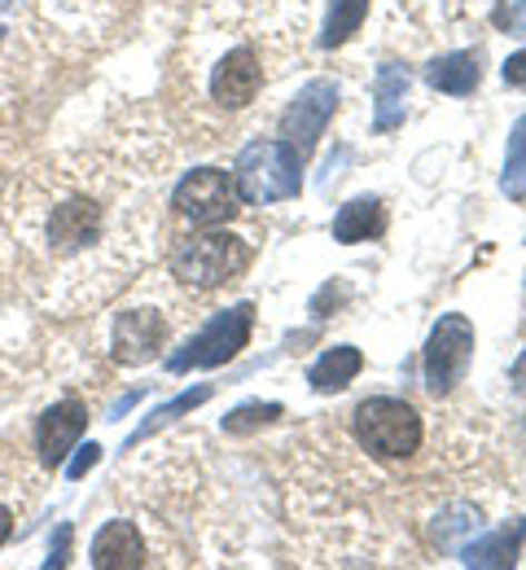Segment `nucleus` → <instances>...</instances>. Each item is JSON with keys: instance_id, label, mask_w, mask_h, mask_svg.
<instances>
[{"instance_id": "1", "label": "nucleus", "mask_w": 526, "mask_h": 570, "mask_svg": "<svg viewBox=\"0 0 526 570\" xmlns=\"http://www.w3.org/2000/svg\"><path fill=\"white\" fill-rule=\"evenodd\" d=\"M232 180L250 207L290 203L302 194V154L290 141H250L232 163Z\"/></svg>"}, {"instance_id": "2", "label": "nucleus", "mask_w": 526, "mask_h": 570, "mask_svg": "<svg viewBox=\"0 0 526 570\" xmlns=\"http://www.w3.org/2000/svg\"><path fill=\"white\" fill-rule=\"evenodd\" d=\"M246 264H250L246 237L225 233L220 224L207 228V233L180 237L171 246V273H176V282L193 285V289H216V285L232 282L237 273H246Z\"/></svg>"}, {"instance_id": "3", "label": "nucleus", "mask_w": 526, "mask_h": 570, "mask_svg": "<svg viewBox=\"0 0 526 570\" xmlns=\"http://www.w3.org/2000/svg\"><path fill=\"white\" fill-rule=\"evenodd\" d=\"M356 439H360L365 452H374L381 461H404L421 448L426 426H421V413L408 400L374 395L356 409Z\"/></svg>"}, {"instance_id": "4", "label": "nucleus", "mask_w": 526, "mask_h": 570, "mask_svg": "<svg viewBox=\"0 0 526 570\" xmlns=\"http://www.w3.org/2000/svg\"><path fill=\"white\" fill-rule=\"evenodd\" d=\"M250 330H255V303H237L225 307L216 321H207L176 356L167 360L171 373H189V368H220L237 356L246 343H250Z\"/></svg>"}, {"instance_id": "5", "label": "nucleus", "mask_w": 526, "mask_h": 570, "mask_svg": "<svg viewBox=\"0 0 526 570\" xmlns=\"http://www.w3.org/2000/svg\"><path fill=\"white\" fill-rule=\"evenodd\" d=\"M474 360V325L460 316V312H448L435 321L430 338H426V391L439 400V395H451V386L465 377Z\"/></svg>"}, {"instance_id": "6", "label": "nucleus", "mask_w": 526, "mask_h": 570, "mask_svg": "<svg viewBox=\"0 0 526 570\" xmlns=\"http://www.w3.org/2000/svg\"><path fill=\"white\" fill-rule=\"evenodd\" d=\"M171 207L185 215V219L202 224V228H216V224H228L232 215L241 212V194H237V180L228 171H220V167H198V171H189L176 185Z\"/></svg>"}, {"instance_id": "7", "label": "nucleus", "mask_w": 526, "mask_h": 570, "mask_svg": "<svg viewBox=\"0 0 526 570\" xmlns=\"http://www.w3.org/2000/svg\"><path fill=\"white\" fill-rule=\"evenodd\" d=\"M338 83L334 79H311V83H302L299 97L290 101V110L281 115V141H290L299 149L302 158L316 149L320 141V132H325V124L338 115Z\"/></svg>"}, {"instance_id": "8", "label": "nucleus", "mask_w": 526, "mask_h": 570, "mask_svg": "<svg viewBox=\"0 0 526 570\" xmlns=\"http://www.w3.org/2000/svg\"><path fill=\"white\" fill-rule=\"evenodd\" d=\"M167 343V321L153 307H132L115 321V360L119 364H150Z\"/></svg>"}, {"instance_id": "9", "label": "nucleus", "mask_w": 526, "mask_h": 570, "mask_svg": "<svg viewBox=\"0 0 526 570\" xmlns=\"http://www.w3.org/2000/svg\"><path fill=\"white\" fill-rule=\"evenodd\" d=\"M259 88H264V67H259L255 49H232L228 58H220V67L211 75V97L225 110L250 106L259 97Z\"/></svg>"}, {"instance_id": "10", "label": "nucleus", "mask_w": 526, "mask_h": 570, "mask_svg": "<svg viewBox=\"0 0 526 570\" xmlns=\"http://www.w3.org/2000/svg\"><path fill=\"white\" fill-rule=\"evenodd\" d=\"M88 430V409L79 404V400H62V404H53L44 417H40V426H36V448H40V461L53 470V465H62L67 461V452L79 443V434Z\"/></svg>"}, {"instance_id": "11", "label": "nucleus", "mask_w": 526, "mask_h": 570, "mask_svg": "<svg viewBox=\"0 0 526 570\" xmlns=\"http://www.w3.org/2000/svg\"><path fill=\"white\" fill-rule=\"evenodd\" d=\"M88 562L97 570H137L150 562V553H146L141 531H137L132 522L115 518V522H106V527L97 531V540H92V549H88Z\"/></svg>"}, {"instance_id": "12", "label": "nucleus", "mask_w": 526, "mask_h": 570, "mask_svg": "<svg viewBox=\"0 0 526 570\" xmlns=\"http://www.w3.org/2000/svg\"><path fill=\"white\" fill-rule=\"evenodd\" d=\"M408 88L413 75L404 62H381L374 79V128L377 132H395L408 115Z\"/></svg>"}, {"instance_id": "13", "label": "nucleus", "mask_w": 526, "mask_h": 570, "mask_svg": "<svg viewBox=\"0 0 526 570\" xmlns=\"http://www.w3.org/2000/svg\"><path fill=\"white\" fill-rule=\"evenodd\" d=\"M360 368H365V352L360 347H329L325 356L311 360V368H307V382H311V391H320V395H334V391H347L356 377H360Z\"/></svg>"}, {"instance_id": "14", "label": "nucleus", "mask_w": 526, "mask_h": 570, "mask_svg": "<svg viewBox=\"0 0 526 570\" xmlns=\"http://www.w3.org/2000/svg\"><path fill=\"white\" fill-rule=\"evenodd\" d=\"M426 83L435 92H448V97H469L483 83L478 53H444V58L426 62Z\"/></svg>"}, {"instance_id": "15", "label": "nucleus", "mask_w": 526, "mask_h": 570, "mask_svg": "<svg viewBox=\"0 0 526 570\" xmlns=\"http://www.w3.org/2000/svg\"><path fill=\"white\" fill-rule=\"evenodd\" d=\"M523 535H526V522H509L483 540H469L460 549V562L465 567H514L518 562V549H523Z\"/></svg>"}, {"instance_id": "16", "label": "nucleus", "mask_w": 526, "mask_h": 570, "mask_svg": "<svg viewBox=\"0 0 526 570\" xmlns=\"http://www.w3.org/2000/svg\"><path fill=\"white\" fill-rule=\"evenodd\" d=\"M97 228H101V212L92 207V203H67V207H58L53 219H49V237L58 242V250H79V246H88L92 237H97Z\"/></svg>"}, {"instance_id": "17", "label": "nucleus", "mask_w": 526, "mask_h": 570, "mask_svg": "<svg viewBox=\"0 0 526 570\" xmlns=\"http://www.w3.org/2000/svg\"><path fill=\"white\" fill-rule=\"evenodd\" d=\"M381 228H386V207L377 198H351L334 215V242H343V246L381 237Z\"/></svg>"}, {"instance_id": "18", "label": "nucleus", "mask_w": 526, "mask_h": 570, "mask_svg": "<svg viewBox=\"0 0 526 570\" xmlns=\"http://www.w3.org/2000/svg\"><path fill=\"white\" fill-rule=\"evenodd\" d=\"M369 18V0H334L325 13V31H320V49H343L360 22Z\"/></svg>"}, {"instance_id": "19", "label": "nucleus", "mask_w": 526, "mask_h": 570, "mask_svg": "<svg viewBox=\"0 0 526 570\" xmlns=\"http://www.w3.org/2000/svg\"><path fill=\"white\" fill-rule=\"evenodd\" d=\"M500 189H505L514 203H526V110L518 115V124L509 128V149H505Z\"/></svg>"}, {"instance_id": "20", "label": "nucleus", "mask_w": 526, "mask_h": 570, "mask_svg": "<svg viewBox=\"0 0 526 570\" xmlns=\"http://www.w3.org/2000/svg\"><path fill=\"white\" fill-rule=\"evenodd\" d=\"M207 400H211V386H193V391H185V395H176L171 404H162V409L153 413L150 422H146V426L137 430V434H132V443H141V439H150L153 430L171 426V422H176L180 413H193V409H198V404H207Z\"/></svg>"}, {"instance_id": "21", "label": "nucleus", "mask_w": 526, "mask_h": 570, "mask_svg": "<svg viewBox=\"0 0 526 570\" xmlns=\"http://www.w3.org/2000/svg\"><path fill=\"white\" fill-rule=\"evenodd\" d=\"M281 413H286L281 404H241V409H232L225 417V434H255L268 422H277Z\"/></svg>"}, {"instance_id": "22", "label": "nucleus", "mask_w": 526, "mask_h": 570, "mask_svg": "<svg viewBox=\"0 0 526 570\" xmlns=\"http://www.w3.org/2000/svg\"><path fill=\"white\" fill-rule=\"evenodd\" d=\"M496 22H500L509 36H526V0H500Z\"/></svg>"}, {"instance_id": "23", "label": "nucleus", "mask_w": 526, "mask_h": 570, "mask_svg": "<svg viewBox=\"0 0 526 570\" xmlns=\"http://www.w3.org/2000/svg\"><path fill=\"white\" fill-rule=\"evenodd\" d=\"M97 461H101V448H97V443H83V448L76 452V461L67 465V479H71V483H79L88 470H97Z\"/></svg>"}, {"instance_id": "24", "label": "nucleus", "mask_w": 526, "mask_h": 570, "mask_svg": "<svg viewBox=\"0 0 526 570\" xmlns=\"http://www.w3.org/2000/svg\"><path fill=\"white\" fill-rule=\"evenodd\" d=\"M505 83H509V88H526V49L523 53H514V58H509V62H505Z\"/></svg>"}, {"instance_id": "25", "label": "nucleus", "mask_w": 526, "mask_h": 570, "mask_svg": "<svg viewBox=\"0 0 526 570\" xmlns=\"http://www.w3.org/2000/svg\"><path fill=\"white\" fill-rule=\"evenodd\" d=\"M67 558H71V527H58V540H53L49 567H67Z\"/></svg>"}, {"instance_id": "26", "label": "nucleus", "mask_w": 526, "mask_h": 570, "mask_svg": "<svg viewBox=\"0 0 526 570\" xmlns=\"http://www.w3.org/2000/svg\"><path fill=\"white\" fill-rule=\"evenodd\" d=\"M137 400H141V391H132V395H123V400H115V409H110V422H119L123 413H132V409H137Z\"/></svg>"}, {"instance_id": "27", "label": "nucleus", "mask_w": 526, "mask_h": 570, "mask_svg": "<svg viewBox=\"0 0 526 570\" xmlns=\"http://www.w3.org/2000/svg\"><path fill=\"white\" fill-rule=\"evenodd\" d=\"M509 377H514V386H518V391H523L526 395V352L518 360H514V368H509Z\"/></svg>"}, {"instance_id": "28", "label": "nucleus", "mask_w": 526, "mask_h": 570, "mask_svg": "<svg viewBox=\"0 0 526 570\" xmlns=\"http://www.w3.org/2000/svg\"><path fill=\"white\" fill-rule=\"evenodd\" d=\"M9 531H13V513H9L4 504H0V544L9 540Z\"/></svg>"}, {"instance_id": "29", "label": "nucleus", "mask_w": 526, "mask_h": 570, "mask_svg": "<svg viewBox=\"0 0 526 570\" xmlns=\"http://www.w3.org/2000/svg\"><path fill=\"white\" fill-rule=\"evenodd\" d=\"M0 40H4V27H0Z\"/></svg>"}]
</instances>
